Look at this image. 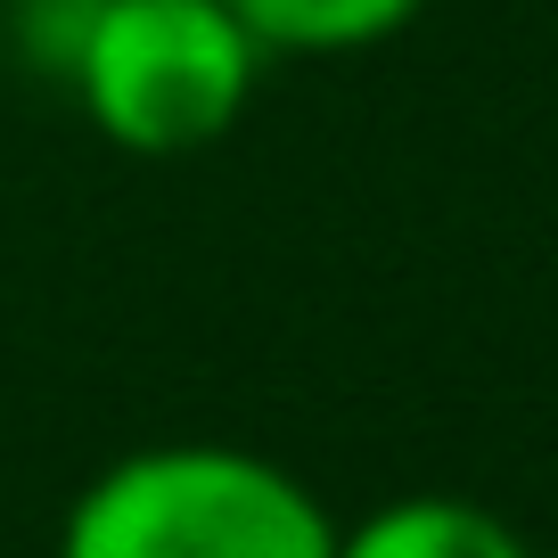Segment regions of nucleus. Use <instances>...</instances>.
Returning a JSON list of instances; mask_svg holds the SVG:
<instances>
[{"label":"nucleus","mask_w":558,"mask_h":558,"mask_svg":"<svg viewBox=\"0 0 558 558\" xmlns=\"http://www.w3.org/2000/svg\"><path fill=\"white\" fill-rule=\"evenodd\" d=\"M58 558H337V518L246 444H140L66 501Z\"/></svg>","instance_id":"f257e3e1"},{"label":"nucleus","mask_w":558,"mask_h":558,"mask_svg":"<svg viewBox=\"0 0 558 558\" xmlns=\"http://www.w3.org/2000/svg\"><path fill=\"white\" fill-rule=\"evenodd\" d=\"M263 66L271 50L230 0H99L66 90L123 157H197L239 132Z\"/></svg>","instance_id":"f03ea898"},{"label":"nucleus","mask_w":558,"mask_h":558,"mask_svg":"<svg viewBox=\"0 0 558 558\" xmlns=\"http://www.w3.org/2000/svg\"><path fill=\"white\" fill-rule=\"evenodd\" d=\"M337 558H534V542L469 493H402L337 525Z\"/></svg>","instance_id":"7ed1b4c3"},{"label":"nucleus","mask_w":558,"mask_h":558,"mask_svg":"<svg viewBox=\"0 0 558 558\" xmlns=\"http://www.w3.org/2000/svg\"><path fill=\"white\" fill-rule=\"evenodd\" d=\"M239 25L263 41L271 58H345V50H378L402 25L427 17V0H230Z\"/></svg>","instance_id":"20e7f679"},{"label":"nucleus","mask_w":558,"mask_h":558,"mask_svg":"<svg viewBox=\"0 0 558 558\" xmlns=\"http://www.w3.org/2000/svg\"><path fill=\"white\" fill-rule=\"evenodd\" d=\"M90 9H99V0H17V9H9V34H17L25 66L50 74L58 90H66V66H74V50H83V34H90Z\"/></svg>","instance_id":"39448f33"}]
</instances>
